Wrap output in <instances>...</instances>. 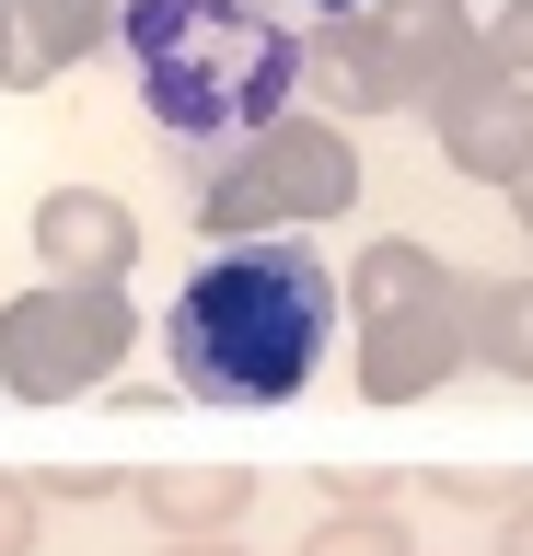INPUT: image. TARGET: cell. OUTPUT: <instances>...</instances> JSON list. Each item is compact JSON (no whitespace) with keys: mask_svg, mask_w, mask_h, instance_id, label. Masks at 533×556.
I'll use <instances>...</instances> for the list:
<instances>
[{"mask_svg":"<svg viewBox=\"0 0 533 556\" xmlns=\"http://www.w3.org/2000/svg\"><path fill=\"white\" fill-rule=\"evenodd\" d=\"M325 337H337V290L290 243H220L186 278V302L163 313L186 394H210V406H290L314 382Z\"/></svg>","mask_w":533,"mask_h":556,"instance_id":"1","label":"cell"},{"mask_svg":"<svg viewBox=\"0 0 533 556\" xmlns=\"http://www.w3.org/2000/svg\"><path fill=\"white\" fill-rule=\"evenodd\" d=\"M128 70H140V104L175 151H244V139L279 128L290 81H302V47L290 24L244 12V0H128Z\"/></svg>","mask_w":533,"mask_h":556,"instance_id":"2","label":"cell"},{"mask_svg":"<svg viewBox=\"0 0 533 556\" xmlns=\"http://www.w3.org/2000/svg\"><path fill=\"white\" fill-rule=\"evenodd\" d=\"M314 12H359V0H314Z\"/></svg>","mask_w":533,"mask_h":556,"instance_id":"3","label":"cell"}]
</instances>
